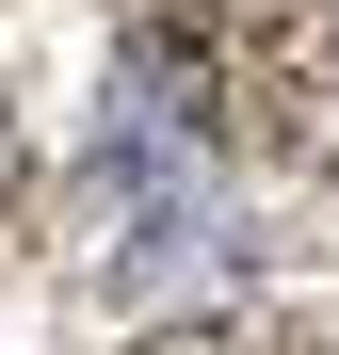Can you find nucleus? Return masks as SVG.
I'll use <instances>...</instances> for the list:
<instances>
[{
	"label": "nucleus",
	"mask_w": 339,
	"mask_h": 355,
	"mask_svg": "<svg viewBox=\"0 0 339 355\" xmlns=\"http://www.w3.org/2000/svg\"><path fill=\"white\" fill-rule=\"evenodd\" d=\"M130 355H339L323 307H243V323H178V339H130Z\"/></svg>",
	"instance_id": "obj_2"
},
{
	"label": "nucleus",
	"mask_w": 339,
	"mask_h": 355,
	"mask_svg": "<svg viewBox=\"0 0 339 355\" xmlns=\"http://www.w3.org/2000/svg\"><path fill=\"white\" fill-rule=\"evenodd\" d=\"M194 130L339 178V0H113Z\"/></svg>",
	"instance_id": "obj_1"
}]
</instances>
